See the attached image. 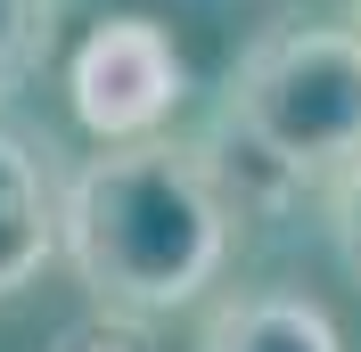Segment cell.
Masks as SVG:
<instances>
[{
  "instance_id": "7",
  "label": "cell",
  "mask_w": 361,
  "mask_h": 352,
  "mask_svg": "<svg viewBox=\"0 0 361 352\" xmlns=\"http://www.w3.org/2000/svg\"><path fill=\"white\" fill-rule=\"evenodd\" d=\"M49 352H148V344H140V328H132V320H107V311H99V320L66 328Z\"/></svg>"
},
{
  "instance_id": "1",
  "label": "cell",
  "mask_w": 361,
  "mask_h": 352,
  "mask_svg": "<svg viewBox=\"0 0 361 352\" xmlns=\"http://www.w3.org/2000/svg\"><path fill=\"white\" fill-rule=\"evenodd\" d=\"M230 238H238V197L222 189L214 156L173 148L164 132L99 148L58 197V254L107 320L189 311L222 279Z\"/></svg>"
},
{
  "instance_id": "6",
  "label": "cell",
  "mask_w": 361,
  "mask_h": 352,
  "mask_svg": "<svg viewBox=\"0 0 361 352\" xmlns=\"http://www.w3.org/2000/svg\"><path fill=\"white\" fill-rule=\"evenodd\" d=\"M49 42H58V0H0V99L42 74Z\"/></svg>"
},
{
  "instance_id": "9",
  "label": "cell",
  "mask_w": 361,
  "mask_h": 352,
  "mask_svg": "<svg viewBox=\"0 0 361 352\" xmlns=\"http://www.w3.org/2000/svg\"><path fill=\"white\" fill-rule=\"evenodd\" d=\"M353 33H361V0H353Z\"/></svg>"
},
{
  "instance_id": "2",
  "label": "cell",
  "mask_w": 361,
  "mask_h": 352,
  "mask_svg": "<svg viewBox=\"0 0 361 352\" xmlns=\"http://www.w3.org/2000/svg\"><path fill=\"white\" fill-rule=\"evenodd\" d=\"M214 139L247 156L271 189L337 180L361 164V33L353 25H271L230 66Z\"/></svg>"
},
{
  "instance_id": "3",
  "label": "cell",
  "mask_w": 361,
  "mask_h": 352,
  "mask_svg": "<svg viewBox=\"0 0 361 352\" xmlns=\"http://www.w3.org/2000/svg\"><path fill=\"white\" fill-rule=\"evenodd\" d=\"M180 90H189V66H180L173 33L157 17H107L90 25L82 49L66 66V99L74 123H82L99 148H123V139H157L173 123Z\"/></svg>"
},
{
  "instance_id": "8",
  "label": "cell",
  "mask_w": 361,
  "mask_h": 352,
  "mask_svg": "<svg viewBox=\"0 0 361 352\" xmlns=\"http://www.w3.org/2000/svg\"><path fill=\"white\" fill-rule=\"evenodd\" d=\"M329 205H337V246H345V263L361 270V164L329 180Z\"/></svg>"
},
{
  "instance_id": "5",
  "label": "cell",
  "mask_w": 361,
  "mask_h": 352,
  "mask_svg": "<svg viewBox=\"0 0 361 352\" xmlns=\"http://www.w3.org/2000/svg\"><path fill=\"white\" fill-rule=\"evenodd\" d=\"M49 263H58V189H49V164L0 123V303L25 295Z\"/></svg>"
},
{
  "instance_id": "4",
  "label": "cell",
  "mask_w": 361,
  "mask_h": 352,
  "mask_svg": "<svg viewBox=\"0 0 361 352\" xmlns=\"http://www.w3.org/2000/svg\"><path fill=\"white\" fill-rule=\"evenodd\" d=\"M197 352H345V336L304 287H238L205 311Z\"/></svg>"
}]
</instances>
